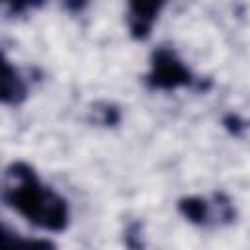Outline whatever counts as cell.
Listing matches in <instances>:
<instances>
[{
  "label": "cell",
  "mask_w": 250,
  "mask_h": 250,
  "mask_svg": "<svg viewBox=\"0 0 250 250\" xmlns=\"http://www.w3.org/2000/svg\"><path fill=\"white\" fill-rule=\"evenodd\" d=\"M2 199L37 229L62 232L70 225L66 199L51 186L43 184L35 168L23 160H16L4 170Z\"/></svg>",
  "instance_id": "6da1fadb"
},
{
  "label": "cell",
  "mask_w": 250,
  "mask_h": 250,
  "mask_svg": "<svg viewBox=\"0 0 250 250\" xmlns=\"http://www.w3.org/2000/svg\"><path fill=\"white\" fill-rule=\"evenodd\" d=\"M37 72V68H27L21 70L16 64H12V61L4 59L2 64V104L6 105H20L27 100L29 96V80L31 74Z\"/></svg>",
  "instance_id": "277c9868"
},
{
  "label": "cell",
  "mask_w": 250,
  "mask_h": 250,
  "mask_svg": "<svg viewBox=\"0 0 250 250\" xmlns=\"http://www.w3.org/2000/svg\"><path fill=\"white\" fill-rule=\"evenodd\" d=\"M223 125H225V129H227L230 135H234V137H240V135L248 129V121H244L238 113H227V115L223 117Z\"/></svg>",
  "instance_id": "ba28073f"
},
{
  "label": "cell",
  "mask_w": 250,
  "mask_h": 250,
  "mask_svg": "<svg viewBox=\"0 0 250 250\" xmlns=\"http://www.w3.org/2000/svg\"><path fill=\"white\" fill-rule=\"evenodd\" d=\"M145 84L148 90H154V92H174L180 88L207 92L213 82L209 78L195 76L172 47L160 45L150 53Z\"/></svg>",
  "instance_id": "7a4b0ae2"
},
{
  "label": "cell",
  "mask_w": 250,
  "mask_h": 250,
  "mask_svg": "<svg viewBox=\"0 0 250 250\" xmlns=\"http://www.w3.org/2000/svg\"><path fill=\"white\" fill-rule=\"evenodd\" d=\"M160 10H162V2H129L125 14L129 35L135 41H145L150 35Z\"/></svg>",
  "instance_id": "5b68a950"
},
{
  "label": "cell",
  "mask_w": 250,
  "mask_h": 250,
  "mask_svg": "<svg viewBox=\"0 0 250 250\" xmlns=\"http://www.w3.org/2000/svg\"><path fill=\"white\" fill-rule=\"evenodd\" d=\"M94 125H102V127H113L121 121V111L115 104L109 102H96L90 109V117H88Z\"/></svg>",
  "instance_id": "52a82bcc"
},
{
  "label": "cell",
  "mask_w": 250,
  "mask_h": 250,
  "mask_svg": "<svg viewBox=\"0 0 250 250\" xmlns=\"http://www.w3.org/2000/svg\"><path fill=\"white\" fill-rule=\"evenodd\" d=\"M2 250H57L49 238H23L12 232L8 227L2 229Z\"/></svg>",
  "instance_id": "8992f818"
},
{
  "label": "cell",
  "mask_w": 250,
  "mask_h": 250,
  "mask_svg": "<svg viewBox=\"0 0 250 250\" xmlns=\"http://www.w3.org/2000/svg\"><path fill=\"white\" fill-rule=\"evenodd\" d=\"M176 207L188 223L197 227H225L236 219L234 203L225 191H215L209 197L186 195L178 199Z\"/></svg>",
  "instance_id": "3957f363"
}]
</instances>
